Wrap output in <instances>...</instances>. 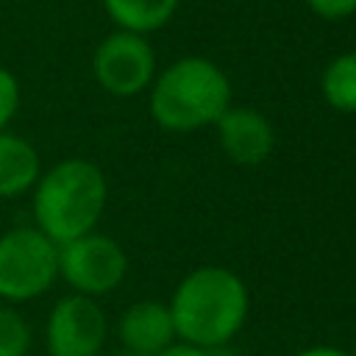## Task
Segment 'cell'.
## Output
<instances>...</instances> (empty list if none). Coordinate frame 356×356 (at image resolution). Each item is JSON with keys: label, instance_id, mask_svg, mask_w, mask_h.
I'll use <instances>...</instances> for the list:
<instances>
[{"label": "cell", "instance_id": "cell-6", "mask_svg": "<svg viewBox=\"0 0 356 356\" xmlns=\"http://www.w3.org/2000/svg\"><path fill=\"white\" fill-rule=\"evenodd\" d=\"M156 72V50L142 33L117 28L95 47L92 75L100 89L114 97H136L147 92Z\"/></svg>", "mask_w": 356, "mask_h": 356}, {"label": "cell", "instance_id": "cell-19", "mask_svg": "<svg viewBox=\"0 0 356 356\" xmlns=\"http://www.w3.org/2000/svg\"><path fill=\"white\" fill-rule=\"evenodd\" d=\"M125 356H136V353H125Z\"/></svg>", "mask_w": 356, "mask_h": 356}, {"label": "cell", "instance_id": "cell-8", "mask_svg": "<svg viewBox=\"0 0 356 356\" xmlns=\"http://www.w3.org/2000/svg\"><path fill=\"white\" fill-rule=\"evenodd\" d=\"M214 128L222 153L239 167H259L275 150V128L253 106H228Z\"/></svg>", "mask_w": 356, "mask_h": 356}, {"label": "cell", "instance_id": "cell-7", "mask_svg": "<svg viewBox=\"0 0 356 356\" xmlns=\"http://www.w3.org/2000/svg\"><path fill=\"white\" fill-rule=\"evenodd\" d=\"M108 337L106 312L95 298L64 295L53 303L44 320L47 356H100Z\"/></svg>", "mask_w": 356, "mask_h": 356}, {"label": "cell", "instance_id": "cell-3", "mask_svg": "<svg viewBox=\"0 0 356 356\" xmlns=\"http://www.w3.org/2000/svg\"><path fill=\"white\" fill-rule=\"evenodd\" d=\"M231 106V81L220 64L203 56H184L156 72L147 89V108L159 128L192 134L214 125Z\"/></svg>", "mask_w": 356, "mask_h": 356}, {"label": "cell", "instance_id": "cell-5", "mask_svg": "<svg viewBox=\"0 0 356 356\" xmlns=\"http://www.w3.org/2000/svg\"><path fill=\"white\" fill-rule=\"evenodd\" d=\"M128 273V256L122 245L100 231H89L78 239L58 245V278L86 298H103L114 292Z\"/></svg>", "mask_w": 356, "mask_h": 356}, {"label": "cell", "instance_id": "cell-11", "mask_svg": "<svg viewBox=\"0 0 356 356\" xmlns=\"http://www.w3.org/2000/svg\"><path fill=\"white\" fill-rule=\"evenodd\" d=\"M178 6L181 0H103L108 19L120 31H131L142 36L164 28L175 17Z\"/></svg>", "mask_w": 356, "mask_h": 356}, {"label": "cell", "instance_id": "cell-12", "mask_svg": "<svg viewBox=\"0 0 356 356\" xmlns=\"http://www.w3.org/2000/svg\"><path fill=\"white\" fill-rule=\"evenodd\" d=\"M320 92L334 111L356 114V50H345L325 64Z\"/></svg>", "mask_w": 356, "mask_h": 356}, {"label": "cell", "instance_id": "cell-2", "mask_svg": "<svg viewBox=\"0 0 356 356\" xmlns=\"http://www.w3.org/2000/svg\"><path fill=\"white\" fill-rule=\"evenodd\" d=\"M108 203V184L103 170L81 156H70L42 170L31 189L33 225L56 245L97 231Z\"/></svg>", "mask_w": 356, "mask_h": 356}, {"label": "cell", "instance_id": "cell-18", "mask_svg": "<svg viewBox=\"0 0 356 356\" xmlns=\"http://www.w3.org/2000/svg\"><path fill=\"white\" fill-rule=\"evenodd\" d=\"M348 353H350V356H356V350H348Z\"/></svg>", "mask_w": 356, "mask_h": 356}, {"label": "cell", "instance_id": "cell-17", "mask_svg": "<svg viewBox=\"0 0 356 356\" xmlns=\"http://www.w3.org/2000/svg\"><path fill=\"white\" fill-rule=\"evenodd\" d=\"M295 356H350V353L342 350V348H337V345H312V348L298 350Z\"/></svg>", "mask_w": 356, "mask_h": 356}, {"label": "cell", "instance_id": "cell-15", "mask_svg": "<svg viewBox=\"0 0 356 356\" xmlns=\"http://www.w3.org/2000/svg\"><path fill=\"white\" fill-rule=\"evenodd\" d=\"M303 3L314 17L328 22H339L356 14V0H303Z\"/></svg>", "mask_w": 356, "mask_h": 356}, {"label": "cell", "instance_id": "cell-10", "mask_svg": "<svg viewBox=\"0 0 356 356\" xmlns=\"http://www.w3.org/2000/svg\"><path fill=\"white\" fill-rule=\"evenodd\" d=\"M42 175L39 150L8 128L0 131V200L28 195Z\"/></svg>", "mask_w": 356, "mask_h": 356}, {"label": "cell", "instance_id": "cell-16", "mask_svg": "<svg viewBox=\"0 0 356 356\" xmlns=\"http://www.w3.org/2000/svg\"><path fill=\"white\" fill-rule=\"evenodd\" d=\"M153 356H209V350H206V348H197V345H189V342L175 339V342H170L167 348H161L159 353H153Z\"/></svg>", "mask_w": 356, "mask_h": 356}, {"label": "cell", "instance_id": "cell-14", "mask_svg": "<svg viewBox=\"0 0 356 356\" xmlns=\"http://www.w3.org/2000/svg\"><path fill=\"white\" fill-rule=\"evenodd\" d=\"M19 108V81L11 70L0 67V131L8 128V122L17 117Z\"/></svg>", "mask_w": 356, "mask_h": 356}, {"label": "cell", "instance_id": "cell-4", "mask_svg": "<svg viewBox=\"0 0 356 356\" xmlns=\"http://www.w3.org/2000/svg\"><path fill=\"white\" fill-rule=\"evenodd\" d=\"M58 281V245L33 222L0 234V300L28 303Z\"/></svg>", "mask_w": 356, "mask_h": 356}, {"label": "cell", "instance_id": "cell-13", "mask_svg": "<svg viewBox=\"0 0 356 356\" xmlns=\"http://www.w3.org/2000/svg\"><path fill=\"white\" fill-rule=\"evenodd\" d=\"M31 342L28 320L11 303H0V356H28Z\"/></svg>", "mask_w": 356, "mask_h": 356}, {"label": "cell", "instance_id": "cell-20", "mask_svg": "<svg viewBox=\"0 0 356 356\" xmlns=\"http://www.w3.org/2000/svg\"><path fill=\"white\" fill-rule=\"evenodd\" d=\"M100 356H103V353H100Z\"/></svg>", "mask_w": 356, "mask_h": 356}, {"label": "cell", "instance_id": "cell-9", "mask_svg": "<svg viewBox=\"0 0 356 356\" xmlns=\"http://www.w3.org/2000/svg\"><path fill=\"white\" fill-rule=\"evenodd\" d=\"M117 337L125 353L153 356L175 342V325L170 306L161 300H136L117 320Z\"/></svg>", "mask_w": 356, "mask_h": 356}, {"label": "cell", "instance_id": "cell-1", "mask_svg": "<svg viewBox=\"0 0 356 356\" xmlns=\"http://www.w3.org/2000/svg\"><path fill=\"white\" fill-rule=\"evenodd\" d=\"M167 306L175 339L209 350L231 345L242 331L250 312V292L234 270L203 264L178 281Z\"/></svg>", "mask_w": 356, "mask_h": 356}]
</instances>
